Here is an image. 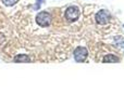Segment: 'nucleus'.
I'll use <instances>...</instances> for the list:
<instances>
[{
	"label": "nucleus",
	"instance_id": "1",
	"mask_svg": "<svg viewBox=\"0 0 124 108\" xmlns=\"http://www.w3.org/2000/svg\"><path fill=\"white\" fill-rule=\"evenodd\" d=\"M36 22L39 26L41 27H48L51 24V15L50 13H48L47 11H41L36 15Z\"/></svg>",
	"mask_w": 124,
	"mask_h": 108
},
{
	"label": "nucleus",
	"instance_id": "2",
	"mask_svg": "<svg viewBox=\"0 0 124 108\" xmlns=\"http://www.w3.org/2000/svg\"><path fill=\"white\" fill-rule=\"evenodd\" d=\"M87 56H88V51H87V49L84 47H77L76 49L74 50V53H73V57H74L75 62H77V63H83V62H85Z\"/></svg>",
	"mask_w": 124,
	"mask_h": 108
},
{
	"label": "nucleus",
	"instance_id": "3",
	"mask_svg": "<svg viewBox=\"0 0 124 108\" xmlns=\"http://www.w3.org/2000/svg\"><path fill=\"white\" fill-rule=\"evenodd\" d=\"M79 13L81 12H79V10H78L77 6H71L65 10L64 15H65V19H66L68 22H74L79 17Z\"/></svg>",
	"mask_w": 124,
	"mask_h": 108
},
{
	"label": "nucleus",
	"instance_id": "4",
	"mask_svg": "<svg viewBox=\"0 0 124 108\" xmlns=\"http://www.w3.org/2000/svg\"><path fill=\"white\" fill-rule=\"evenodd\" d=\"M95 19H96L97 24H99V25H106V24H108L110 21L109 11L105 10V9L98 11V12L96 13V15H95Z\"/></svg>",
	"mask_w": 124,
	"mask_h": 108
},
{
	"label": "nucleus",
	"instance_id": "5",
	"mask_svg": "<svg viewBox=\"0 0 124 108\" xmlns=\"http://www.w3.org/2000/svg\"><path fill=\"white\" fill-rule=\"evenodd\" d=\"M13 61L15 63H28V62H31V57L26 54H19L13 58Z\"/></svg>",
	"mask_w": 124,
	"mask_h": 108
},
{
	"label": "nucleus",
	"instance_id": "6",
	"mask_svg": "<svg viewBox=\"0 0 124 108\" xmlns=\"http://www.w3.org/2000/svg\"><path fill=\"white\" fill-rule=\"evenodd\" d=\"M119 61H120V58L116 55H113V54L106 55V56H103V59H102L103 63H118Z\"/></svg>",
	"mask_w": 124,
	"mask_h": 108
},
{
	"label": "nucleus",
	"instance_id": "7",
	"mask_svg": "<svg viewBox=\"0 0 124 108\" xmlns=\"http://www.w3.org/2000/svg\"><path fill=\"white\" fill-rule=\"evenodd\" d=\"M19 1V0H2V2H3V4L4 6H14L16 2Z\"/></svg>",
	"mask_w": 124,
	"mask_h": 108
},
{
	"label": "nucleus",
	"instance_id": "8",
	"mask_svg": "<svg viewBox=\"0 0 124 108\" xmlns=\"http://www.w3.org/2000/svg\"><path fill=\"white\" fill-rule=\"evenodd\" d=\"M41 3H43V0H36V3H35V6H34L35 10H38V9L40 8Z\"/></svg>",
	"mask_w": 124,
	"mask_h": 108
},
{
	"label": "nucleus",
	"instance_id": "9",
	"mask_svg": "<svg viewBox=\"0 0 124 108\" xmlns=\"http://www.w3.org/2000/svg\"><path fill=\"white\" fill-rule=\"evenodd\" d=\"M123 26H124V25H123Z\"/></svg>",
	"mask_w": 124,
	"mask_h": 108
}]
</instances>
